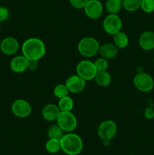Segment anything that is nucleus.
Masks as SVG:
<instances>
[{"label": "nucleus", "instance_id": "f257e3e1", "mask_svg": "<svg viewBox=\"0 0 154 155\" xmlns=\"http://www.w3.org/2000/svg\"><path fill=\"white\" fill-rule=\"evenodd\" d=\"M23 55L29 61H38L42 59L46 52L45 45L42 39L39 38H30L25 40L22 47Z\"/></svg>", "mask_w": 154, "mask_h": 155}, {"label": "nucleus", "instance_id": "f03ea898", "mask_svg": "<svg viewBox=\"0 0 154 155\" xmlns=\"http://www.w3.org/2000/svg\"><path fill=\"white\" fill-rule=\"evenodd\" d=\"M61 150L67 155H78L83 149V142L77 134L68 133L60 139Z\"/></svg>", "mask_w": 154, "mask_h": 155}, {"label": "nucleus", "instance_id": "7ed1b4c3", "mask_svg": "<svg viewBox=\"0 0 154 155\" xmlns=\"http://www.w3.org/2000/svg\"><path fill=\"white\" fill-rule=\"evenodd\" d=\"M100 43L93 37H85L79 42L78 51L85 58H91L96 55L99 51Z\"/></svg>", "mask_w": 154, "mask_h": 155}, {"label": "nucleus", "instance_id": "20e7f679", "mask_svg": "<svg viewBox=\"0 0 154 155\" xmlns=\"http://www.w3.org/2000/svg\"><path fill=\"white\" fill-rule=\"evenodd\" d=\"M57 124L66 133H72L77 127V119L71 111H60Z\"/></svg>", "mask_w": 154, "mask_h": 155}, {"label": "nucleus", "instance_id": "39448f33", "mask_svg": "<svg viewBox=\"0 0 154 155\" xmlns=\"http://www.w3.org/2000/svg\"><path fill=\"white\" fill-rule=\"evenodd\" d=\"M117 133V126L114 121L107 120L101 123L98 129V135L103 142H110Z\"/></svg>", "mask_w": 154, "mask_h": 155}, {"label": "nucleus", "instance_id": "423d86ee", "mask_svg": "<svg viewBox=\"0 0 154 155\" xmlns=\"http://www.w3.org/2000/svg\"><path fill=\"white\" fill-rule=\"evenodd\" d=\"M97 73L98 71L95 64L91 61L83 60L76 66V74L85 81L94 80Z\"/></svg>", "mask_w": 154, "mask_h": 155}, {"label": "nucleus", "instance_id": "0eeeda50", "mask_svg": "<svg viewBox=\"0 0 154 155\" xmlns=\"http://www.w3.org/2000/svg\"><path fill=\"white\" fill-rule=\"evenodd\" d=\"M122 27V20L116 14H110L104 18L103 21V27L104 31L113 36L121 31Z\"/></svg>", "mask_w": 154, "mask_h": 155}, {"label": "nucleus", "instance_id": "6e6552de", "mask_svg": "<svg viewBox=\"0 0 154 155\" xmlns=\"http://www.w3.org/2000/svg\"><path fill=\"white\" fill-rule=\"evenodd\" d=\"M134 85L140 92H148L153 89L154 81L149 74L146 73H139L134 76Z\"/></svg>", "mask_w": 154, "mask_h": 155}, {"label": "nucleus", "instance_id": "1a4fd4ad", "mask_svg": "<svg viewBox=\"0 0 154 155\" xmlns=\"http://www.w3.org/2000/svg\"><path fill=\"white\" fill-rule=\"evenodd\" d=\"M11 111L14 116L19 118H25L30 116L32 107L30 103L24 99H18L11 105Z\"/></svg>", "mask_w": 154, "mask_h": 155}, {"label": "nucleus", "instance_id": "9d476101", "mask_svg": "<svg viewBox=\"0 0 154 155\" xmlns=\"http://www.w3.org/2000/svg\"><path fill=\"white\" fill-rule=\"evenodd\" d=\"M85 15L91 19H98L103 14L102 4L99 0H88L84 8Z\"/></svg>", "mask_w": 154, "mask_h": 155}, {"label": "nucleus", "instance_id": "9b49d317", "mask_svg": "<svg viewBox=\"0 0 154 155\" xmlns=\"http://www.w3.org/2000/svg\"><path fill=\"white\" fill-rule=\"evenodd\" d=\"M85 80H83L82 77L75 74V75H72L68 77L66 79L65 85L69 92L79 93L84 90V89L85 88Z\"/></svg>", "mask_w": 154, "mask_h": 155}, {"label": "nucleus", "instance_id": "f8f14e48", "mask_svg": "<svg viewBox=\"0 0 154 155\" xmlns=\"http://www.w3.org/2000/svg\"><path fill=\"white\" fill-rule=\"evenodd\" d=\"M20 47L19 42L14 37L8 36L2 40L0 50L6 55H13L18 51Z\"/></svg>", "mask_w": 154, "mask_h": 155}, {"label": "nucleus", "instance_id": "ddd939ff", "mask_svg": "<svg viewBox=\"0 0 154 155\" xmlns=\"http://www.w3.org/2000/svg\"><path fill=\"white\" fill-rule=\"evenodd\" d=\"M30 61L24 55H18L14 58L10 63L11 69L13 72L23 73L28 69Z\"/></svg>", "mask_w": 154, "mask_h": 155}, {"label": "nucleus", "instance_id": "4468645a", "mask_svg": "<svg viewBox=\"0 0 154 155\" xmlns=\"http://www.w3.org/2000/svg\"><path fill=\"white\" fill-rule=\"evenodd\" d=\"M60 113V110L59 109L58 105H55L54 104H48L43 107L42 111V117L46 121L52 122L57 120L59 114Z\"/></svg>", "mask_w": 154, "mask_h": 155}, {"label": "nucleus", "instance_id": "2eb2a0df", "mask_svg": "<svg viewBox=\"0 0 154 155\" xmlns=\"http://www.w3.org/2000/svg\"><path fill=\"white\" fill-rule=\"evenodd\" d=\"M139 45L142 49L150 51L154 48V33L152 31H145L139 38Z\"/></svg>", "mask_w": 154, "mask_h": 155}, {"label": "nucleus", "instance_id": "dca6fc26", "mask_svg": "<svg viewBox=\"0 0 154 155\" xmlns=\"http://www.w3.org/2000/svg\"><path fill=\"white\" fill-rule=\"evenodd\" d=\"M101 57L106 59L113 58L118 53V48L113 43H105L100 46L98 51Z\"/></svg>", "mask_w": 154, "mask_h": 155}, {"label": "nucleus", "instance_id": "f3484780", "mask_svg": "<svg viewBox=\"0 0 154 155\" xmlns=\"http://www.w3.org/2000/svg\"><path fill=\"white\" fill-rule=\"evenodd\" d=\"M95 80L98 86L106 87L111 83V76L107 71H98L95 76Z\"/></svg>", "mask_w": 154, "mask_h": 155}, {"label": "nucleus", "instance_id": "a211bd4d", "mask_svg": "<svg viewBox=\"0 0 154 155\" xmlns=\"http://www.w3.org/2000/svg\"><path fill=\"white\" fill-rule=\"evenodd\" d=\"M113 42L118 48H125L128 45V38L125 33L119 31L113 35Z\"/></svg>", "mask_w": 154, "mask_h": 155}, {"label": "nucleus", "instance_id": "6ab92c4d", "mask_svg": "<svg viewBox=\"0 0 154 155\" xmlns=\"http://www.w3.org/2000/svg\"><path fill=\"white\" fill-rule=\"evenodd\" d=\"M74 103L72 98L68 95L60 98L58 102V107L60 111H71L73 108Z\"/></svg>", "mask_w": 154, "mask_h": 155}, {"label": "nucleus", "instance_id": "aec40b11", "mask_svg": "<svg viewBox=\"0 0 154 155\" xmlns=\"http://www.w3.org/2000/svg\"><path fill=\"white\" fill-rule=\"evenodd\" d=\"M122 6V0H107L106 9L110 14H117Z\"/></svg>", "mask_w": 154, "mask_h": 155}, {"label": "nucleus", "instance_id": "412c9836", "mask_svg": "<svg viewBox=\"0 0 154 155\" xmlns=\"http://www.w3.org/2000/svg\"><path fill=\"white\" fill-rule=\"evenodd\" d=\"M47 134L49 139H58L60 140L64 135V131L57 124L53 125L48 128Z\"/></svg>", "mask_w": 154, "mask_h": 155}, {"label": "nucleus", "instance_id": "4be33fe9", "mask_svg": "<svg viewBox=\"0 0 154 155\" xmlns=\"http://www.w3.org/2000/svg\"><path fill=\"white\" fill-rule=\"evenodd\" d=\"M45 149L50 154H56L61 150L60 140L49 139L45 143Z\"/></svg>", "mask_w": 154, "mask_h": 155}, {"label": "nucleus", "instance_id": "5701e85b", "mask_svg": "<svg viewBox=\"0 0 154 155\" xmlns=\"http://www.w3.org/2000/svg\"><path fill=\"white\" fill-rule=\"evenodd\" d=\"M141 0H122V6L128 12H134L140 8Z\"/></svg>", "mask_w": 154, "mask_h": 155}, {"label": "nucleus", "instance_id": "b1692460", "mask_svg": "<svg viewBox=\"0 0 154 155\" xmlns=\"http://www.w3.org/2000/svg\"><path fill=\"white\" fill-rule=\"evenodd\" d=\"M69 92V90H68L65 84L57 85L54 89V95H55V97L58 98L59 99L68 95Z\"/></svg>", "mask_w": 154, "mask_h": 155}, {"label": "nucleus", "instance_id": "393cba45", "mask_svg": "<svg viewBox=\"0 0 154 155\" xmlns=\"http://www.w3.org/2000/svg\"><path fill=\"white\" fill-rule=\"evenodd\" d=\"M95 66L96 68L97 71H105L108 68L109 63L107 59L104 58H100L97 59L95 62Z\"/></svg>", "mask_w": 154, "mask_h": 155}, {"label": "nucleus", "instance_id": "a878e982", "mask_svg": "<svg viewBox=\"0 0 154 155\" xmlns=\"http://www.w3.org/2000/svg\"><path fill=\"white\" fill-rule=\"evenodd\" d=\"M140 8L146 13H151L154 11V0H141Z\"/></svg>", "mask_w": 154, "mask_h": 155}, {"label": "nucleus", "instance_id": "bb28decb", "mask_svg": "<svg viewBox=\"0 0 154 155\" xmlns=\"http://www.w3.org/2000/svg\"><path fill=\"white\" fill-rule=\"evenodd\" d=\"M88 2V0H69L71 5L77 9L84 8Z\"/></svg>", "mask_w": 154, "mask_h": 155}, {"label": "nucleus", "instance_id": "cd10ccee", "mask_svg": "<svg viewBox=\"0 0 154 155\" xmlns=\"http://www.w3.org/2000/svg\"><path fill=\"white\" fill-rule=\"evenodd\" d=\"M9 11L7 8L0 6V23L5 21L9 18Z\"/></svg>", "mask_w": 154, "mask_h": 155}, {"label": "nucleus", "instance_id": "c85d7f7f", "mask_svg": "<svg viewBox=\"0 0 154 155\" xmlns=\"http://www.w3.org/2000/svg\"><path fill=\"white\" fill-rule=\"evenodd\" d=\"M144 116L146 119L151 120L152 118H154V110L150 107H147V108L145 110L144 112Z\"/></svg>", "mask_w": 154, "mask_h": 155}, {"label": "nucleus", "instance_id": "c756f323", "mask_svg": "<svg viewBox=\"0 0 154 155\" xmlns=\"http://www.w3.org/2000/svg\"><path fill=\"white\" fill-rule=\"evenodd\" d=\"M0 31H1V24H0Z\"/></svg>", "mask_w": 154, "mask_h": 155}, {"label": "nucleus", "instance_id": "7c9ffc66", "mask_svg": "<svg viewBox=\"0 0 154 155\" xmlns=\"http://www.w3.org/2000/svg\"><path fill=\"white\" fill-rule=\"evenodd\" d=\"M153 61H154V59H153Z\"/></svg>", "mask_w": 154, "mask_h": 155}]
</instances>
